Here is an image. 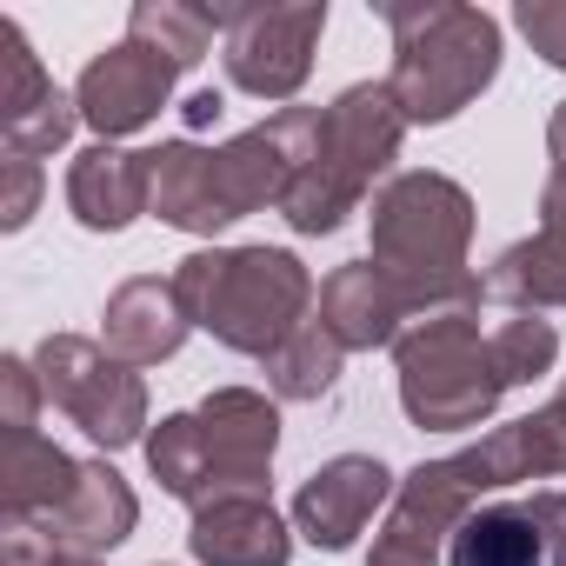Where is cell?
Wrapping results in <instances>:
<instances>
[{
    "label": "cell",
    "mask_w": 566,
    "mask_h": 566,
    "mask_svg": "<svg viewBox=\"0 0 566 566\" xmlns=\"http://www.w3.org/2000/svg\"><path fill=\"white\" fill-rule=\"evenodd\" d=\"M559 473H566V400L553 394L539 413L493 427L486 440H473L447 460L413 467L387 506V526H380L367 566H440L453 526L473 513L480 493H500L513 480H559Z\"/></svg>",
    "instance_id": "cell-1"
},
{
    "label": "cell",
    "mask_w": 566,
    "mask_h": 566,
    "mask_svg": "<svg viewBox=\"0 0 566 566\" xmlns=\"http://www.w3.org/2000/svg\"><path fill=\"white\" fill-rule=\"evenodd\" d=\"M273 127L294 147V187L280 213L294 233H334L400 154L407 114L387 81H360L334 107H280Z\"/></svg>",
    "instance_id": "cell-2"
},
{
    "label": "cell",
    "mask_w": 566,
    "mask_h": 566,
    "mask_svg": "<svg viewBox=\"0 0 566 566\" xmlns=\"http://www.w3.org/2000/svg\"><path fill=\"white\" fill-rule=\"evenodd\" d=\"M467 240H473V200L460 180L394 174L374 193V266L413 301V321L486 301V280L467 273Z\"/></svg>",
    "instance_id": "cell-3"
},
{
    "label": "cell",
    "mask_w": 566,
    "mask_h": 566,
    "mask_svg": "<svg viewBox=\"0 0 566 566\" xmlns=\"http://www.w3.org/2000/svg\"><path fill=\"white\" fill-rule=\"evenodd\" d=\"M280 447V407L253 387H220L193 413H167L147 433L154 480L193 513L213 500H266V467Z\"/></svg>",
    "instance_id": "cell-4"
},
{
    "label": "cell",
    "mask_w": 566,
    "mask_h": 566,
    "mask_svg": "<svg viewBox=\"0 0 566 566\" xmlns=\"http://www.w3.org/2000/svg\"><path fill=\"white\" fill-rule=\"evenodd\" d=\"M174 294L193 327H207L233 354H273L307 327L314 273L287 247H207L174 266Z\"/></svg>",
    "instance_id": "cell-5"
},
{
    "label": "cell",
    "mask_w": 566,
    "mask_h": 566,
    "mask_svg": "<svg viewBox=\"0 0 566 566\" xmlns=\"http://www.w3.org/2000/svg\"><path fill=\"white\" fill-rule=\"evenodd\" d=\"M394 28V101L407 127H440L467 101H480L500 74V21L460 0H413V8H387Z\"/></svg>",
    "instance_id": "cell-6"
},
{
    "label": "cell",
    "mask_w": 566,
    "mask_h": 566,
    "mask_svg": "<svg viewBox=\"0 0 566 566\" xmlns=\"http://www.w3.org/2000/svg\"><path fill=\"white\" fill-rule=\"evenodd\" d=\"M287 187H294V147L273 120L227 147H193V140L154 147V213L180 233H220L253 207H280Z\"/></svg>",
    "instance_id": "cell-7"
},
{
    "label": "cell",
    "mask_w": 566,
    "mask_h": 566,
    "mask_svg": "<svg viewBox=\"0 0 566 566\" xmlns=\"http://www.w3.org/2000/svg\"><path fill=\"white\" fill-rule=\"evenodd\" d=\"M394 367H400V407L427 433H467V427L493 420V407L506 394L493 334H480V307H447V314L407 321L394 340Z\"/></svg>",
    "instance_id": "cell-8"
},
{
    "label": "cell",
    "mask_w": 566,
    "mask_h": 566,
    "mask_svg": "<svg viewBox=\"0 0 566 566\" xmlns=\"http://www.w3.org/2000/svg\"><path fill=\"white\" fill-rule=\"evenodd\" d=\"M34 374L48 387V400L107 453L134 447L147 433V387L134 367H120L101 340H81V334H48L34 347Z\"/></svg>",
    "instance_id": "cell-9"
},
{
    "label": "cell",
    "mask_w": 566,
    "mask_h": 566,
    "mask_svg": "<svg viewBox=\"0 0 566 566\" xmlns=\"http://www.w3.org/2000/svg\"><path fill=\"white\" fill-rule=\"evenodd\" d=\"M327 34V8H233L227 14V81L253 101H294L314 74V41Z\"/></svg>",
    "instance_id": "cell-10"
},
{
    "label": "cell",
    "mask_w": 566,
    "mask_h": 566,
    "mask_svg": "<svg viewBox=\"0 0 566 566\" xmlns=\"http://www.w3.org/2000/svg\"><path fill=\"white\" fill-rule=\"evenodd\" d=\"M174 81H180L174 61L147 54L140 41H120V48H107V54L87 61L74 101H81V120H87L101 140H127V134H140L147 120H160V107L174 101Z\"/></svg>",
    "instance_id": "cell-11"
},
{
    "label": "cell",
    "mask_w": 566,
    "mask_h": 566,
    "mask_svg": "<svg viewBox=\"0 0 566 566\" xmlns=\"http://www.w3.org/2000/svg\"><path fill=\"white\" fill-rule=\"evenodd\" d=\"M394 473L374 453H340L327 460L301 493H294V533L321 553H347L380 506H394Z\"/></svg>",
    "instance_id": "cell-12"
},
{
    "label": "cell",
    "mask_w": 566,
    "mask_h": 566,
    "mask_svg": "<svg viewBox=\"0 0 566 566\" xmlns=\"http://www.w3.org/2000/svg\"><path fill=\"white\" fill-rule=\"evenodd\" d=\"M486 301H506L520 314L566 307V174L553 167L539 187V233L506 247L486 273Z\"/></svg>",
    "instance_id": "cell-13"
},
{
    "label": "cell",
    "mask_w": 566,
    "mask_h": 566,
    "mask_svg": "<svg viewBox=\"0 0 566 566\" xmlns=\"http://www.w3.org/2000/svg\"><path fill=\"white\" fill-rule=\"evenodd\" d=\"M67 207L94 233H120L140 213H154V147L134 154V147L94 140L87 154H74V167H67Z\"/></svg>",
    "instance_id": "cell-14"
},
{
    "label": "cell",
    "mask_w": 566,
    "mask_h": 566,
    "mask_svg": "<svg viewBox=\"0 0 566 566\" xmlns=\"http://www.w3.org/2000/svg\"><path fill=\"white\" fill-rule=\"evenodd\" d=\"M187 307H180V294H174V280H154V273H140V280H120V287L107 294V314H101V347L120 360V367H160V360H174L180 354V340H187Z\"/></svg>",
    "instance_id": "cell-15"
},
{
    "label": "cell",
    "mask_w": 566,
    "mask_h": 566,
    "mask_svg": "<svg viewBox=\"0 0 566 566\" xmlns=\"http://www.w3.org/2000/svg\"><path fill=\"white\" fill-rule=\"evenodd\" d=\"M134 520H140V500H134V486L107 467V460H81V486L41 520V539L54 546V553H114L127 533H134Z\"/></svg>",
    "instance_id": "cell-16"
},
{
    "label": "cell",
    "mask_w": 566,
    "mask_h": 566,
    "mask_svg": "<svg viewBox=\"0 0 566 566\" xmlns=\"http://www.w3.org/2000/svg\"><path fill=\"white\" fill-rule=\"evenodd\" d=\"M407 321H413V301L394 287L374 260H347V266L327 273V287H321V327L347 354L354 347H394Z\"/></svg>",
    "instance_id": "cell-17"
},
{
    "label": "cell",
    "mask_w": 566,
    "mask_h": 566,
    "mask_svg": "<svg viewBox=\"0 0 566 566\" xmlns=\"http://www.w3.org/2000/svg\"><path fill=\"white\" fill-rule=\"evenodd\" d=\"M187 546L200 566H287L294 526L273 513V500H213L193 513Z\"/></svg>",
    "instance_id": "cell-18"
},
{
    "label": "cell",
    "mask_w": 566,
    "mask_h": 566,
    "mask_svg": "<svg viewBox=\"0 0 566 566\" xmlns=\"http://www.w3.org/2000/svg\"><path fill=\"white\" fill-rule=\"evenodd\" d=\"M74 486H81V460H67L48 433L0 440V506H8L14 526H41Z\"/></svg>",
    "instance_id": "cell-19"
},
{
    "label": "cell",
    "mask_w": 566,
    "mask_h": 566,
    "mask_svg": "<svg viewBox=\"0 0 566 566\" xmlns=\"http://www.w3.org/2000/svg\"><path fill=\"white\" fill-rule=\"evenodd\" d=\"M539 526L526 506H473L453 539H447V566H539Z\"/></svg>",
    "instance_id": "cell-20"
},
{
    "label": "cell",
    "mask_w": 566,
    "mask_h": 566,
    "mask_svg": "<svg viewBox=\"0 0 566 566\" xmlns=\"http://www.w3.org/2000/svg\"><path fill=\"white\" fill-rule=\"evenodd\" d=\"M340 360H347V347L321 321H307L301 334H287L266 354V387H273V400H321V394H334Z\"/></svg>",
    "instance_id": "cell-21"
},
{
    "label": "cell",
    "mask_w": 566,
    "mask_h": 566,
    "mask_svg": "<svg viewBox=\"0 0 566 566\" xmlns=\"http://www.w3.org/2000/svg\"><path fill=\"white\" fill-rule=\"evenodd\" d=\"M213 28H227V14L187 8V0H140L134 21H127V41H140L147 54H160V61H174V67L187 74L193 61H207Z\"/></svg>",
    "instance_id": "cell-22"
},
{
    "label": "cell",
    "mask_w": 566,
    "mask_h": 566,
    "mask_svg": "<svg viewBox=\"0 0 566 566\" xmlns=\"http://www.w3.org/2000/svg\"><path fill=\"white\" fill-rule=\"evenodd\" d=\"M493 360H500L506 387H526V380L553 374V360H559V334H553V321H539V314H513V321H500V327H493Z\"/></svg>",
    "instance_id": "cell-23"
},
{
    "label": "cell",
    "mask_w": 566,
    "mask_h": 566,
    "mask_svg": "<svg viewBox=\"0 0 566 566\" xmlns=\"http://www.w3.org/2000/svg\"><path fill=\"white\" fill-rule=\"evenodd\" d=\"M48 94H54V81H48V67L34 61L28 34H21L14 21H0V127L21 120L28 107H41Z\"/></svg>",
    "instance_id": "cell-24"
},
{
    "label": "cell",
    "mask_w": 566,
    "mask_h": 566,
    "mask_svg": "<svg viewBox=\"0 0 566 566\" xmlns=\"http://www.w3.org/2000/svg\"><path fill=\"white\" fill-rule=\"evenodd\" d=\"M74 127H81V101L54 87L41 107H28L21 120H8L0 134H8V154H21V160H48L54 147H67V140H74Z\"/></svg>",
    "instance_id": "cell-25"
},
{
    "label": "cell",
    "mask_w": 566,
    "mask_h": 566,
    "mask_svg": "<svg viewBox=\"0 0 566 566\" xmlns=\"http://www.w3.org/2000/svg\"><path fill=\"white\" fill-rule=\"evenodd\" d=\"M41 400H48V387H41L34 360H21V354L0 360V407H8V413H0V427H8V433H41V427H34Z\"/></svg>",
    "instance_id": "cell-26"
},
{
    "label": "cell",
    "mask_w": 566,
    "mask_h": 566,
    "mask_svg": "<svg viewBox=\"0 0 566 566\" xmlns=\"http://www.w3.org/2000/svg\"><path fill=\"white\" fill-rule=\"evenodd\" d=\"M513 28L533 41V54H539L546 67L566 74V0H520V8H513Z\"/></svg>",
    "instance_id": "cell-27"
},
{
    "label": "cell",
    "mask_w": 566,
    "mask_h": 566,
    "mask_svg": "<svg viewBox=\"0 0 566 566\" xmlns=\"http://www.w3.org/2000/svg\"><path fill=\"white\" fill-rule=\"evenodd\" d=\"M34 200H41V160H21L8 154L0 160V227H28L34 220Z\"/></svg>",
    "instance_id": "cell-28"
},
{
    "label": "cell",
    "mask_w": 566,
    "mask_h": 566,
    "mask_svg": "<svg viewBox=\"0 0 566 566\" xmlns=\"http://www.w3.org/2000/svg\"><path fill=\"white\" fill-rule=\"evenodd\" d=\"M526 513H533V526H539L546 566H566V493H559V486H546V493H533V500H526Z\"/></svg>",
    "instance_id": "cell-29"
},
{
    "label": "cell",
    "mask_w": 566,
    "mask_h": 566,
    "mask_svg": "<svg viewBox=\"0 0 566 566\" xmlns=\"http://www.w3.org/2000/svg\"><path fill=\"white\" fill-rule=\"evenodd\" d=\"M546 154H553V167L566 174V101L553 107V120H546Z\"/></svg>",
    "instance_id": "cell-30"
},
{
    "label": "cell",
    "mask_w": 566,
    "mask_h": 566,
    "mask_svg": "<svg viewBox=\"0 0 566 566\" xmlns=\"http://www.w3.org/2000/svg\"><path fill=\"white\" fill-rule=\"evenodd\" d=\"M220 107H227V101H220L213 87H200V94L187 101V120H193V127H207V120H220Z\"/></svg>",
    "instance_id": "cell-31"
},
{
    "label": "cell",
    "mask_w": 566,
    "mask_h": 566,
    "mask_svg": "<svg viewBox=\"0 0 566 566\" xmlns=\"http://www.w3.org/2000/svg\"><path fill=\"white\" fill-rule=\"evenodd\" d=\"M48 566H101V559H87V553H54Z\"/></svg>",
    "instance_id": "cell-32"
},
{
    "label": "cell",
    "mask_w": 566,
    "mask_h": 566,
    "mask_svg": "<svg viewBox=\"0 0 566 566\" xmlns=\"http://www.w3.org/2000/svg\"><path fill=\"white\" fill-rule=\"evenodd\" d=\"M559 394H566V387H559Z\"/></svg>",
    "instance_id": "cell-33"
}]
</instances>
